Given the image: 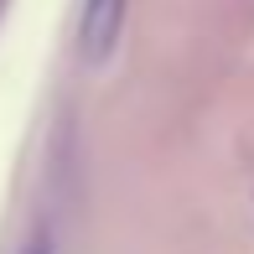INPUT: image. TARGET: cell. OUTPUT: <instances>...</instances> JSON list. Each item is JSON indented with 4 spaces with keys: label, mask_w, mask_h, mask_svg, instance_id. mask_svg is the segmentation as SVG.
<instances>
[{
    "label": "cell",
    "mask_w": 254,
    "mask_h": 254,
    "mask_svg": "<svg viewBox=\"0 0 254 254\" xmlns=\"http://www.w3.org/2000/svg\"><path fill=\"white\" fill-rule=\"evenodd\" d=\"M125 31V0H83V16H78V57L83 63H104L114 52Z\"/></svg>",
    "instance_id": "6da1fadb"
},
{
    "label": "cell",
    "mask_w": 254,
    "mask_h": 254,
    "mask_svg": "<svg viewBox=\"0 0 254 254\" xmlns=\"http://www.w3.org/2000/svg\"><path fill=\"white\" fill-rule=\"evenodd\" d=\"M21 254H57V244H52V228H37V234L21 244Z\"/></svg>",
    "instance_id": "7a4b0ae2"
}]
</instances>
